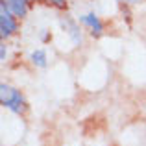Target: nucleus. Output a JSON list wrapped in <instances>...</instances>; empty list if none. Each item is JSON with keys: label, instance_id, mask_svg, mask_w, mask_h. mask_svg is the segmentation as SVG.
Instances as JSON below:
<instances>
[{"label": "nucleus", "instance_id": "nucleus-1", "mask_svg": "<svg viewBox=\"0 0 146 146\" xmlns=\"http://www.w3.org/2000/svg\"><path fill=\"white\" fill-rule=\"evenodd\" d=\"M0 102H2V106H6L7 109H11L17 115L24 111V98H22V94L17 89L6 85V83L0 85Z\"/></svg>", "mask_w": 146, "mask_h": 146}, {"label": "nucleus", "instance_id": "nucleus-2", "mask_svg": "<svg viewBox=\"0 0 146 146\" xmlns=\"http://www.w3.org/2000/svg\"><path fill=\"white\" fill-rule=\"evenodd\" d=\"M13 32H17V22L13 19V13L7 7V2H0V33L2 37H9Z\"/></svg>", "mask_w": 146, "mask_h": 146}, {"label": "nucleus", "instance_id": "nucleus-3", "mask_svg": "<svg viewBox=\"0 0 146 146\" xmlns=\"http://www.w3.org/2000/svg\"><path fill=\"white\" fill-rule=\"evenodd\" d=\"M80 21H82L85 26H89V28L93 30V33H96V35H100V33L104 32V26H102V22H100V19H98L94 13L82 15V17H80Z\"/></svg>", "mask_w": 146, "mask_h": 146}, {"label": "nucleus", "instance_id": "nucleus-4", "mask_svg": "<svg viewBox=\"0 0 146 146\" xmlns=\"http://www.w3.org/2000/svg\"><path fill=\"white\" fill-rule=\"evenodd\" d=\"M9 11L15 17H24L28 13V6H26V0H6Z\"/></svg>", "mask_w": 146, "mask_h": 146}, {"label": "nucleus", "instance_id": "nucleus-5", "mask_svg": "<svg viewBox=\"0 0 146 146\" xmlns=\"http://www.w3.org/2000/svg\"><path fill=\"white\" fill-rule=\"evenodd\" d=\"M32 61L37 67H46V52H44V50H35V52H32Z\"/></svg>", "mask_w": 146, "mask_h": 146}, {"label": "nucleus", "instance_id": "nucleus-6", "mask_svg": "<svg viewBox=\"0 0 146 146\" xmlns=\"http://www.w3.org/2000/svg\"><path fill=\"white\" fill-rule=\"evenodd\" d=\"M50 2H52L54 6H57V7H63L65 6V0H50Z\"/></svg>", "mask_w": 146, "mask_h": 146}, {"label": "nucleus", "instance_id": "nucleus-7", "mask_svg": "<svg viewBox=\"0 0 146 146\" xmlns=\"http://www.w3.org/2000/svg\"><path fill=\"white\" fill-rule=\"evenodd\" d=\"M0 59H6V46H0Z\"/></svg>", "mask_w": 146, "mask_h": 146}, {"label": "nucleus", "instance_id": "nucleus-8", "mask_svg": "<svg viewBox=\"0 0 146 146\" xmlns=\"http://www.w3.org/2000/svg\"><path fill=\"white\" fill-rule=\"evenodd\" d=\"M118 2H124V0H118Z\"/></svg>", "mask_w": 146, "mask_h": 146}, {"label": "nucleus", "instance_id": "nucleus-9", "mask_svg": "<svg viewBox=\"0 0 146 146\" xmlns=\"http://www.w3.org/2000/svg\"><path fill=\"white\" fill-rule=\"evenodd\" d=\"M131 2H137V0H131Z\"/></svg>", "mask_w": 146, "mask_h": 146}]
</instances>
